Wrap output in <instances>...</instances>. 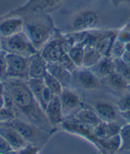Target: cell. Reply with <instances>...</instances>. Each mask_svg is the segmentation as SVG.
Wrapping results in <instances>:
<instances>
[{
	"label": "cell",
	"instance_id": "cell-1",
	"mask_svg": "<svg viewBox=\"0 0 130 154\" xmlns=\"http://www.w3.org/2000/svg\"><path fill=\"white\" fill-rule=\"evenodd\" d=\"M3 86V90L11 97L14 107H16L25 116L26 122L51 133L54 128L50 125L45 111L32 95L27 81L7 79Z\"/></svg>",
	"mask_w": 130,
	"mask_h": 154
},
{
	"label": "cell",
	"instance_id": "cell-2",
	"mask_svg": "<svg viewBox=\"0 0 130 154\" xmlns=\"http://www.w3.org/2000/svg\"><path fill=\"white\" fill-rule=\"evenodd\" d=\"M23 31L38 52L51 40L54 34L51 21L46 18L24 23Z\"/></svg>",
	"mask_w": 130,
	"mask_h": 154
},
{
	"label": "cell",
	"instance_id": "cell-3",
	"mask_svg": "<svg viewBox=\"0 0 130 154\" xmlns=\"http://www.w3.org/2000/svg\"><path fill=\"white\" fill-rule=\"evenodd\" d=\"M2 50L6 53L20 55L24 57H31L38 53L31 43L29 38L24 31L9 37H1Z\"/></svg>",
	"mask_w": 130,
	"mask_h": 154
},
{
	"label": "cell",
	"instance_id": "cell-4",
	"mask_svg": "<svg viewBox=\"0 0 130 154\" xmlns=\"http://www.w3.org/2000/svg\"><path fill=\"white\" fill-rule=\"evenodd\" d=\"M8 124L18 131L28 144L36 145L41 149L44 144L47 143L51 135L50 132L44 131L38 127L18 118Z\"/></svg>",
	"mask_w": 130,
	"mask_h": 154
},
{
	"label": "cell",
	"instance_id": "cell-5",
	"mask_svg": "<svg viewBox=\"0 0 130 154\" xmlns=\"http://www.w3.org/2000/svg\"><path fill=\"white\" fill-rule=\"evenodd\" d=\"M100 21V15L95 11H80L72 17L69 27L70 33L93 30Z\"/></svg>",
	"mask_w": 130,
	"mask_h": 154
},
{
	"label": "cell",
	"instance_id": "cell-6",
	"mask_svg": "<svg viewBox=\"0 0 130 154\" xmlns=\"http://www.w3.org/2000/svg\"><path fill=\"white\" fill-rule=\"evenodd\" d=\"M71 46L66 35L52 38L40 51V53L47 63L57 62L61 57L67 53Z\"/></svg>",
	"mask_w": 130,
	"mask_h": 154
},
{
	"label": "cell",
	"instance_id": "cell-7",
	"mask_svg": "<svg viewBox=\"0 0 130 154\" xmlns=\"http://www.w3.org/2000/svg\"><path fill=\"white\" fill-rule=\"evenodd\" d=\"M29 57L7 53V79L28 81Z\"/></svg>",
	"mask_w": 130,
	"mask_h": 154
},
{
	"label": "cell",
	"instance_id": "cell-8",
	"mask_svg": "<svg viewBox=\"0 0 130 154\" xmlns=\"http://www.w3.org/2000/svg\"><path fill=\"white\" fill-rule=\"evenodd\" d=\"M59 97L65 118L69 117L73 111L77 109H80L82 106V101L79 95L70 88H64Z\"/></svg>",
	"mask_w": 130,
	"mask_h": 154
},
{
	"label": "cell",
	"instance_id": "cell-9",
	"mask_svg": "<svg viewBox=\"0 0 130 154\" xmlns=\"http://www.w3.org/2000/svg\"><path fill=\"white\" fill-rule=\"evenodd\" d=\"M45 114L50 125L54 128L59 124H61L65 119V117L62 112V107L59 96H54L47 104L45 110Z\"/></svg>",
	"mask_w": 130,
	"mask_h": 154
},
{
	"label": "cell",
	"instance_id": "cell-10",
	"mask_svg": "<svg viewBox=\"0 0 130 154\" xmlns=\"http://www.w3.org/2000/svg\"><path fill=\"white\" fill-rule=\"evenodd\" d=\"M77 82L80 87L87 91H92L100 87V79L91 69L79 68L76 70Z\"/></svg>",
	"mask_w": 130,
	"mask_h": 154
},
{
	"label": "cell",
	"instance_id": "cell-11",
	"mask_svg": "<svg viewBox=\"0 0 130 154\" xmlns=\"http://www.w3.org/2000/svg\"><path fill=\"white\" fill-rule=\"evenodd\" d=\"M0 136L3 137L15 151H18L28 144L20 134L8 124H0Z\"/></svg>",
	"mask_w": 130,
	"mask_h": 154
},
{
	"label": "cell",
	"instance_id": "cell-12",
	"mask_svg": "<svg viewBox=\"0 0 130 154\" xmlns=\"http://www.w3.org/2000/svg\"><path fill=\"white\" fill-rule=\"evenodd\" d=\"M47 61L44 59L40 52L29 57L28 64V78L29 79H43L47 72Z\"/></svg>",
	"mask_w": 130,
	"mask_h": 154
},
{
	"label": "cell",
	"instance_id": "cell-13",
	"mask_svg": "<svg viewBox=\"0 0 130 154\" xmlns=\"http://www.w3.org/2000/svg\"><path fill=\"white\" fill-rule=\"evenodd\" d=\"M24 21L20 17H11L0 23V35L6 38L23 31Z\"/></svg>",
	"mask_w": 130,
	"mask_h": 154
},
{
	"label": "cell",
	"instance_id": "cell-14",
	"mask_svg": "<svg viewBox=\"0 0 130 154\" xmlns=\"http://www.w3.org/2000/svg\"><path fill=\"white\" fill-rule=\"evenodd\" d=\"M121 127L116 122L101 121L96 127L93 128V134L97 139H108L111 137L120 135Z\"/></svg>",
	"mask_w": 130,
	"mask_h": 154
},
{
	"label": "cell",
	"instance_id": "cell-15",
	"mask_svg": "<svg viewBox=\"0 0 130 154\" xmlns=\"http://www.w3.org/2000/svg\"><path fill=\"white\" fill-rule=\"evenodd\" d=\"M47 71L58 80L64 88H70L72 85V74L70 72L59 65L57 62L48 63Z\"/></svg>",
	"mask_w": 130,
	"mask_h": 154
},
{
	"label": "cell",
	"instance_id": "cell-16",
	"mask_svg": "<svg viewBox=\"0 0 130 154\" xmlns=\"http://www.w3.org/2000/svg\"><path fill=\"white\" fill-rule=\"evenodd\" d=\"M99 79H106L115 73L114 59L108 56H104L98 63L91 69Z\"/></svg>",
	"mask_w": 130,
	"mask_h": 154
},
{
	"label": "cell",
	"instance_id": "cell-17",
	"mask_svg": "<svg viewBox=\"0 0 130 154\" xmlns=\"http://www.w3.org/2000/svg\"><path fill=\"white\" fill-rule=\"evenodd\" d=\"M74 119L81 124L94 128L102 121L94 110L89 108H81L74 115Z\"/></svg>",
	"mask_w": 130,
	"mask_h": 154
},
{
	"label": "cell",
	"instance_id": "cell-18",
	"mask_svg": "<svg viewBox=\"0 0 130 154\" xmlns=\"http://www.w3.org/2000/svg\"><path fill=\"white\" fill-rule=\"evenodd\" d=\"M94 111L102 121L115 122L116 119V110L109 103H97L94 106Z\"/></svg>",
	"mask_w": 130,
	"mask_h": 154
},
{
	"label": "cell",
	"instance_id": "cell-19",
	"mask_svg": "<svg viewBox=\"0 0 130 154\" xmlns=\"http://www.w3.org/2000/svg\"><path fill=\"white\" fill-rule=\"evenodd\" d=\"M104 55L97 48L90 45L84 46V57L82 68L91 69L101 60Z\"/></svg>",
	"mask_w": 130,
	"mask_h": 154
},
{
	"label": "cell",
	"instance_id": "cell-20",
	"mask_svg": "<svg viewBox=\"0 0 130 154\" xmlns=\"http://www.w3.org/2000/svg\"><path fill=\"white\" fill-rule=\"evenodd\" d=\"M27 83L36 102L45 111V106L44 103L43 93L45 86L44 83L43 79H29L27 81Z\"/></svg>",
	"mask_w": 130,
	"mask_h": 154
},
{
	"label": "cell",
	"instance_id": "cell-21",
	"mask_svg": "<svg viewBox=\"0 0 130 154\" xmlns=\"http://www.w3.org/2000/svg\"><path fill=\"white\" fill-rule=\"evenodd\" d=\"M64 0H30L27 4V8L32 11H45L54 9L60 5Z\"/></svg>",
	"mask_w": 130,
	"mask_h": 154
},
{
	"label": "cell",
	"instance_id": "cell-22",
	"mask_svg": "<svg viewBox=\"0 0 130 154\" xmlns=\"http://www.w3.org/2000/svg\"><path fill=\"white\" fill-rule=\"evenodd\" d=\"M43 81L45 86L51 91L54 95H61V94L63 91L64 87L62 86L61 82L48 71L46 72L45 76L43 77Z\"/></svg>",
	"mask_w": 130,
	"mask_h": 154
},
{
	"label": "cell",
	"instance_id": "cell-23",
	"mask_svg": "<svg viewBox=\"0 0 130 154\" xmlns=\"http://www.w3.org/2000/svg\"><path fill=\"white\" fill-rule=\"evenodd\" d=\"M84 45L82 44H77L70 47L67 53L78 69L82 67L83 57H84Z\"/></svg>",
	"mask_w": 130,
	"mask_h": 154
},
{
	"label": "cell",
	"instance_id": "cell-24",
	"mask_svg": "<svg viewBox=\"0 0 130 154\" xmlns=\"http://www.w3.org/2000/svg\"><path fill=\"white\" fill-rule=\"evenodd\" d=\"M108 85L111 87L118 90V91H123V90H127V86L128 85L126 80H125L122 76L120 75L117 73H113L107 78H106Z\"/></svg>",
	"mask_w": 130,
	"mask_h": 154
},
{
	"label": "cell",
	"instance_id": "cell-25",
	"mask_svg": "<svg viewBox=\"0 0 130 154\" xmlns=\"http://www.w3.org/2000/svg\"><path fill=\"white\" fill-rule=\"evenodd\" d=\"M115 72L121 75L126 81L130 83V67L121 58L114 59Z\"/></svg>",
	"mask_w": 130,
	"mask_h": 154
},
{
	"label": "cell",
	"instance_id": "cell-26",
	"mask_svg": "<svg viewBox=\"0 0 130 154\" xmlns=\"http://www.w3.org/2000/svg\"><path fill=\"white\" fill-rule=\"evenodd\" d=\"M125 53V44L120 42L118 41L116 37L113 41L111 49H110L109 57H111L112 59L121 58L124 53Z\"/></svg>",
	"mask_w": 130,
	"mask_h": 154
},
{
	"label": "cell",
	"instance_id": "cell-27",
	"mask_svg": "<svg viewBox=\"0 0 130 154\" xmlns=\"http://www.w3.org/2000/svg\"><path fill=\"white\" fill-rule=\"evenodd\" d=\"M16 118V114L13 108L4 106L0 108V124H8Z\"/></svg>",
	"mask_w": 130,
	"mask_h": 154
},
{
	"label": "cell",
	"instance_id": "cell-28",
	"mask_svg": "<svg viewBox=\"0 0 130 154\" xmlns=\"http://www.w3.org/2000/svg\"><path fill=\"white\" fill-rule=\"evenodd\" d=\"M121 148L123 150H130V124H127L121 127L120 129Z\"/></svg>",
	"mask_w": 130,
	"mask_h": 154
},
{
	"label": "cell",
	"instance_id": "cell-29",
	"mask_svg": "<svg viewBox=\"0 0 130 154\" xmlns=\"http://www.w3.org/2000/svg\"><path fill=\"white\" fill-rule=\"evenodd\" d=\"M57 63H58L59 65H61L62 67H64V68L66 69H67V70L69 71V72H70L71 73H74V71L78 69L77 68V66H75V64L73 62V61L70 59V57L68 56V54H67V53H65V54L61 57V58L59 59V61H57Z\"/></svg>",
	"mask_w": 130,
	"mask_h": 154
},
{
	"label": "cell",
	"instance_id": "cell-30",
	"mask_svg": "<svg viewBox=\"0 0 130 154\" xmlns=\"http://www.w3.org/2000/svg\"><path fill=\"white\" fill-rule=\"evenodd\" d=\"M7 53L5 51H0V82L7 80Z\"/></svg>",
	"mask_w": 130,
	"mask_h": 154
},
{
	"label": "cell",
	"instance_id": "cell-31",
	"mask_svg": "<svg viewBox=\"0 0 130 154\" xmlns=\"http://www.w3.org/2000/svg\"><path fill=\"white\" fill-rule=\"evenodd\" d=\"M117 108L119 112H125L130 111V94L123 95L117 102Z\"/></svg>",
	"mask_w": 130,
	"mask_h": 154
},
{
	"label": "cell",
	"instance_id": "cell-32",
	"mask_svg": "<svg viewBox=\"0 0 130 154\" xmlns=\"http://www.w3.org/2000/svg\"><path fill=\"white\" fill-rule=\"evenodd\" d=\"M41 148L36 145L28 144L26 146L17 151V154H38Z\"/></svg>",
	"mask_w": 130,
	"mask_h": 154
},
{
	"label": "cell",
	"instance_id": "cell-33",
	"mask_svg": "<svg viewBox=\"0 0 130 154\" xmlns=\"http://www.w3.org/2000/svg\"><path fill=\"white\" fill-rule=\"evenodd\" d=\"M116 39L120 42L124 44H127L130 42V32L127 28H124L120 31L117 32L116 34Z\"/></svg>",
	"mask_w": 130,
	"mask_h": 154
},
{
	"label": "cell",
	"instance_id": "cell-34",
	"mask_svg": "<svg viewBox=\"0 0 130 154\" xmlns=\"http://www.w3.org/2000/svg\"><path fill=\"white\" fill-rule=\"evenodd\" d=\"M11 150H14L11 145L8 144V142L3 137L0 136V154H3Z\"/></svg>",
	"mask_w": 130,
	"mask_h": 154
},
{
	"label": "cell",
	"instance_id": "cell-35",
	"mask_svg": "<svg viewBox=\"0 0 130 154\" xmlns=\"http://www.w3.org/2000/svg\"><path fill=\"white\" fill-rule=\"evenodd\" d=\"M120 113L123 119L125 120V122H126L127 124H130V111H125V112H120Z\"/></svg>",
	"mask_w": 130,
	"mask_h": 154
},
{
	"label": "cell",
	"instance_id": "cell-36",
	"mask_svg": "<svg viewBox=\"0 0 130 154\" xmlns=\"http://www.w3.org/2000/svg\"><path fill=\"white\" fill-rule=\"evenodd\" d=\"M123 61H125V63L127 64L128 66L130 67V53H128V52H125L124 53V55L122 56V57H121Z\"/></svg>",
	"mask_w": 130,
	"mask_h": 154
},
{
	"label": "cell",
	"instance_id": "cell-37",
	"mask_svg": "<svg viewBox=\"0 0 130 154\" xmlns=\"http://www.w3.org/2000/svg\"><path fill=\"white\" fill-rule=\"evenodd\" d=\"M4 106V99H3V86H0V108Z\"/></svg>",
	"mask_w": 130,
	"mask_h": 154
},
{
	"label": "cell",
	"instance_id": "cell-38",
	"mask_svg": "<svg viewBox=\"0 0 130 154\" xmlns=\"http://www.w3.org/2000/svg\"><path fill=\"white\" fill-rule=\"evenodd\" d=\"M110 1L112 2V3L113 5L116 6V7H117V6H119L120 4L124 3L125 1H126V0H110Z\"/></svg>",
	"mask_w": 130,
	"mask_h": 154
},
{
	"label": "cell",
	"instance_id": "cell-39",
	"mask_svg": "<svg viewBox=\"0 0 130 154\" xmlns=\"http://www.w3.org/2000/svg\"><path fill=\"white\" fill-rule=\"evenodd\" d=\"M125 52L130 53V42L125 44Z\"/></svg>",
	"mask_w": 130,
	"mask_h": 154
},
{
	"label": "cell",
	"instance_id": "cell-40",
	"mask_svg": "<svg viewBox=\"0 0 130 154\" xmlns=\"http://www.w3.org/2000/svg\"><path fill=\"white\" fill-rule=\"evenodd\" d=\"M3 154H17V151H15V150H11V151L7 152Z\"/></svg>",
	"mask_w": 130,
	"mask_h": 154
},
{
	"label": "cell",
	"instance_id": "cell-41",
	"mask_svg": "<svg viewBox=\"0 0 130 154\" xmlns=\"http://www.w3.org/2000/svg\"><path fill=\"white\" fill-rule=\"evenodd\" d=\"M125 28H127V29H128V31H129V32H130V23H128V24H127V25H126V26H125Z\"/></svg>",
	"mask_w": 130,
	"mask_h": 154
},
{
	"label": "cell",
	"instance_id": "cell-42",
	"mask_svg": "<svg viewBox=\"0 0 130 154\" xmlns=\"http://www.w3.org/2000/svg\"><path fill=\"white\" fill-rule=\"evenodd\" d=\"M127 91H128V93L130 94V83H128V85Z\"/></svg>",
	"mask_w": 130,
	"mask_h": 154
},
{
	"label": "cell",
	"instance_id": "cell-43",
	"mask_svg": "<svg viewBox=\"0 0 130 154\" xmlns=\"http://www.w3.org/2000/svg\"><path fill=\"white\" fill-rule=\"evenodd\" d=\"M2 50V44H1V39H0V51Z\"/></svg>",
	"mask_w": 130,
	"mask_h": 154
}]
</instances>
